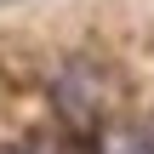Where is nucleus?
Instances as JSON below:
<instances>
[{"label":"nucleus","instance_id":"39448f33","mask_svg":"<svg viewBox=\"0 0 154 154\" xmlns=\"http://www.w3.org/2000/svg\"><path fill=\"white\" fill-rule=\"evenodd\" d=\"M149 137H154V120H149Z\"/></svg>","mask_w":154,"mask_h":154},{"label":"nucleus","instance_id":"20e7f679","mask_svg":"<svg viewBox=\"0 0 154 154\" xmlns=\"http://www.w3.org/2000/svg\"><path fill=\"white\" fill-rule=\"evenodd\" d=\"M0 154H23V149H0Z\"/></svg>","mask_w":154,"mask_h":154},{"label":"nucleus","instance_id":"f257e3e1","mask_svg":"<svg viewBox=\"0 0 154 154\" xmlns=\"http://www.w3.org/2000/svg\"><path fill=\"white\" fill-rule=\"evenodd\" d=\"M51 97H57V114H63L74 131H86V126H97V120H103L109 74H103L97 63L74 57V63H63V74H57V86H51Z\"/></svg>","mask_w":154,"mask_h":154},{"label":"nucleus","instance_id":"f03ea898","mask_svg":"<svg viewBox=\"0 0 154 154\" xmlns=\"http://www.w3.org/2000/svg\"><path fill=\"white\" fill-rule=\"evenodd\" d=\"M97 154H154V137H149V126L109 120V126H97Z\"/></svg>","mask_w":154,"mask_h":154},{"label":"nucleus","instance_id":"7ed1b4c3","mask_svg":"<svg viewBox=\"0 0 154 154\" xmlns=\"http://www.w3.org/2000/svg\"><path fill=\"white\" fill-rule=\"evenodd\" d=\"M23 154H74V149H69V143H29Z\"/></svg>","mask_w":154,"mask_h":154}]
</instances>
